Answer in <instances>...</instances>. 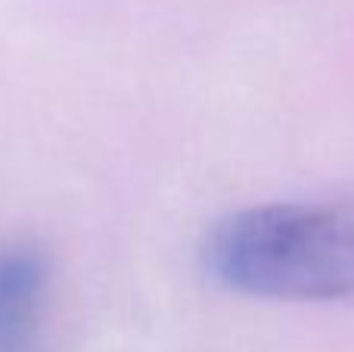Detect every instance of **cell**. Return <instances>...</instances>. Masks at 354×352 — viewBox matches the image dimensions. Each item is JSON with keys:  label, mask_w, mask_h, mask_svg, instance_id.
<instances>
[{"label": "cell", "mask_w": 354, "mask_h": 352, "mask_svg": "<svg viewBox=\"0 0 354 352\" xmlns=\"http://www.w3.org/2000/svg\"><path fill=\"white\" fill-rule=\"evenodd\" d=\"M50 262L31 243L0 247V352H47Z\"/></svg>", "instance_id": "cell-2"}, {"label": "cell", "mask_w": 354, "mask_h": 352, "mask_svg": "<svg viewBox=\"0 0 354 352\" xmlns=\"http://www.w3.org/2000/svg\"><path fill=\"white\" fill-rule=\"evenodd\" d=\"M205 268L261 299L354 297V206L268 203L233 212L205 240Z\"/></svg>", "instance_id": "cell-1"}]
</instances>
